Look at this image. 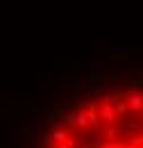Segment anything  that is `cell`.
Here are the masks:
<instances>
[{
	"label": "cell",
	"instance_id": "6da1fadb",
	"mask_svg": "<svg viewBox=\"0 0 143 148\" xmlns=\"http://www.w3.org/2000/svg\"><path fill=\"white\" fill-rule=\"evenodd\" d=\"M7 148H143V55L57 66L9 130Z\"/></svg>",
	"mask_w": 143,
	"mask_h": 148
}]
</instances>
